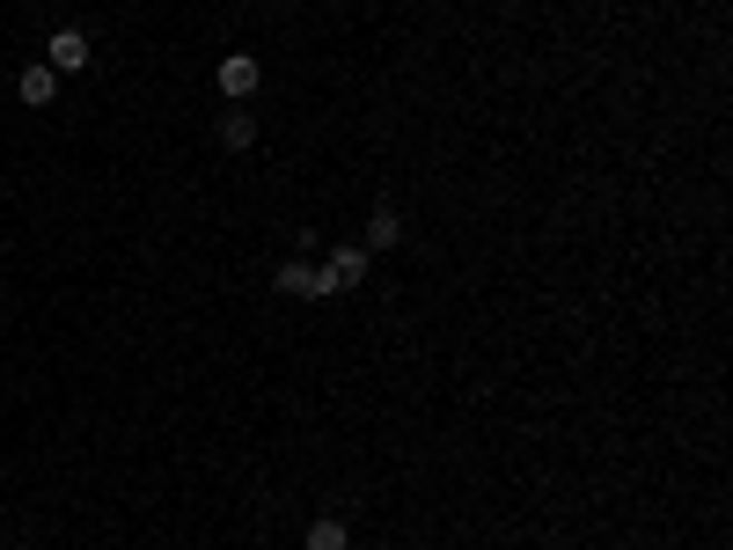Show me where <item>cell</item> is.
<instances>
[{"label": "cell", "instance_id": "obj_1", "mask_svg": "<svg viewBox=\"0 0 733 550\" xmlns=\"http://www.w3.org/2000/svg\"><path fill=\"white\" fill-rule=\"evenodd\" d=\"M366 279V249L360 243H338L323 265H315V294H352Z\"/></svg>", "mask_w": 733, "mask_h": 550}, {"label": "cell", "instance_id": "obj_2", "mask_svg": "<svg viewBox=\"0 0 733 550\" xmlns=\"http://www.w3.org/2000/svg\"><path fill=\"white\" fill-rule=\"evenodd\" d=\"M257 81H264V67L250 52H227L221 59V96L227 104H250V96H257Z\"/></svg>", "mask_w": 733, "mask_h": 550}, {"label": "cell", "instance_id": "obj_3", "mask_svg": "<svg viewBox=\"0 0 733 550\" xmlns=\"http://www.w3.org/2000/svg\"><path fill=\"white\" fill-rule=\"evenodd\" d=\"M45 67H52V73H81L88 67V30H52V37H45Z\"/></svg>", "mask_w": 733, "mask_h": 550}, {"label": "cell", "instance_id": "obj_4", "mask_svg": "<svg viewBox=\"0 0 733 550\" xmlns=\"http://www.w3.org/2000/svg\"><path fill=\"white\" fill-rule=\"evenodd\" d=\"M16 96L30 110H45V104H59V73L52 67H22V81H16Z\"/></svg>", "mask_w": 733, "mask_h": 550}, {"label": "cell", "instance_id": "obj_5", "mask_svg": "<svg viewBox=\"0 0 733 550\" xmlns=\"http://www.w3.org/2000/svg\"><path fill=\"white\" fill-rule=\"evenodd\" d=\"M397 243H403L397 206H374V220H366V243H360V249H397Z\"/></svg>", "mask_w": 733, "mask_h": 550}, {"label": "cell", "instance_id": "obj_6", "mask_svg": "<svg viewBox=\"0 0 733 550\" xmlns=\"http://www.w3.org/2000/svg\"><path fill=\"white\" fill-rule=\"evenodd\" d=\"M309 550H352V529L338 514H315L309 521Z\"/></svg>", "mask_w": 733, "mask_h": 550}, {"label": "cell", "instance_id": "obj_7", "mask_svg": "<svg viewBox=\"0 0 733 550\" xmlns=\"http://www.w3.org/2000/svg\"><path fill=\"white\" fill-rule=\"evenodd\" d=\"M280 294H294V302L315 294V265H309V257H286V265H280Z\"/></svg>", "mask_w": 733, "mask_h": 550}, {"label": "cell", "instance_id": "obj_8", "mask_svg": "<svg viewBox=\"0 0 733 550\" xmlns=\"http://www.w3.org/2000/svg\"><path fill=\"white\" fill-rule=\"evenodd\" d=\"M250 140H257V118H250V110H227V118H221V147H235V155H243Z\"/></svg>", "mask_w": 733, "mask_h": 550}]
</instances>
